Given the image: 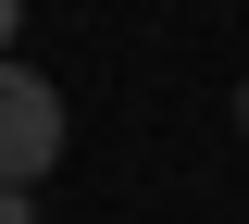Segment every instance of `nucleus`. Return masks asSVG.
Wrapping results in <instances>:
<instances>
[{
	"label": "nucleus",
	"mask_w": 249,
	"mask_h": 224,
	"mask_svg": "<svg viewBox=\"0 0 249 224\" xmlns=\"http://www.w3.org/2000/svg\"><path fill=\"white\" fill-rule=\"evenodd\" d=\"M62 137H75L62 87L25 63V50H0V187H37V174L62 162Z\"/></svg>",
	"instance_id": "f257e3e1"
},
{
	"label": "nucleus",
	"mask_w": 249,
	"mask_h": 224,
	"mask_svg": "<svg viewBox=\"0 0 249 224\" xmlns=\"http://www.w3.org/2000/svg\"><path fill=\"white\" fill-rule=\"evenodd\" d=\"M0 224H37V187H0Z\"/></svg>",
	"instance_id": "f03ea898"
},
{
	"label": "nucleus",
	"mask_w": 249,
	"mask_h": 224,
	"mask_svg": "<svg viewBox=\"0 0 249 224\" xmlns=\"http://www.w3.org/2000/svg\"><path fill=\"white\" fill-rule=\"evenodd\" d=\"M13 37H25V0H0V50H13Z\"/></svg>",
	"instance_id": "7ed1b4c3"
},
{
	"label": "nucleus",
	"mask_w": 249,
	"mask_h": 224,
	"mask_svg": "<svg viewBox=\"0 0 249 224\" xmlns=\"http://www.w3.org/2000/svg\"><path fill=\"white\" fill-rule=\"evenodd\" d=\"M237 137H249V75H237Z\"/></svg>",
	"instance_id": "20e7f679"
}]
</instances>
